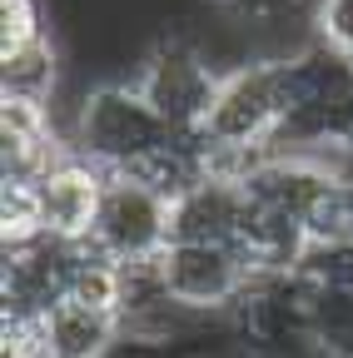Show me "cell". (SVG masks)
Masks as SVG:
<instances>
[{"label": "cell", "mask_w": 353, "mask_h": 358, "mask_svg": "<svg viewBox=\"0 0 353 358\" xmlns=\"http://www.w3.org/2000/svg\"><path fill=\"white\" fill-rule=\"evenodd\" d=\"M244 179L239 174H209L189 194L174 199V239H214V244H239L244 234Z\"/></svg>", "instance_id": "cell-9"}, {"label": "cell", "mask_w": 353, "mask_h": 358, "mask_svg": "<svg viewBox=\"0 0 353 358\" xmlns=\"http://www.w3.org/2000/svg\"><path fill=\"white\" fill-rule=\"evenodd\" d=\"M80 239H55L40 234L30 244L6 249V268H0V299L15 313H50L70 294Z\"/></svg>", "instance_id": "cell-6"}, {"label": "cell", "mask_w": 353, "mask_h": 358, "mask_svg": "<svg viewBox=\"0 0 353 358\" xmlns=\"http://www.w3.org/2000/svg\"><path fill=\"white\" fill-rule=\"evenodd\" d=\"M308 244H329V249L353 244V179L338 164L329 174V185L319 189V199L308 204Z\"/></svg>", "instance_id": "cell-14"}, {"label": "cell", "mask_w": 353, "mask_h": 358, "mask_svg": "<svg viewBox=\"0 0 353 358\" xmlns=\"http://www.w3.org/2000/svg\"><path fill=\"white\" fill-rule=\"evenodd\" d=\"M333 164H338V169H343V174H348V179H353V150H348V155H338V159H333Z\"/></svg>", "instance_id": "cell-18"}, {"label": "cell", "mask_w": 353, "mask_h": 358, "mask_svg": "<svg viewBox=\"0 0 353 358\" xmlns=\"http://www.w3.org/2000/svg\"><path fill=\"white\" fill-rule=\"evenodd\" d=\"M209 10H219L224 20L244 25V35H274V30H289V25H308L319 30L314 15H319V0H209Z\"/></svg>", "instance_id": "cell-13"}, {"label": "cell", "mask_w": 353, "mask_h": 358, "mask_svg": "<svg viewBox=\"0 0 353 358\" xmlns=\"http://www.w3.org/2000/svg\"><path fill=\"white\" fill-rule=\"evenodd\" d=\"M259 274L254 259L239 244H214V239H169L159 249V279L169 299L194 319L229 313L249 279Z\"/></svg>", "instance_id": "cell-4"}, {"label": "cell", "mask_w": 353, "mask_h": 358, "mask_svg": "<svg viewBox=\"0 0 353 358\" xmlns=\"http://www.w3.org/2000/svg\"><path fill=\"white\" fill-rule=\"evenodd\" d=\"M105 185H110L105 164L85 159L80 150L60 155L45 174L35 179L40 214H45V234H55V239H90L95 219H100Z\"/></svg>", "instance_id": "cell-7"}, {"label": "cell", "mask_w": 353, "mask_h": 358, "mask_svg": "<svg viewBox=\"0 0 353 358\" xmlns=\"http://www.w3.org/2000/svg\"><path fill=\"white\" fill-rule=\"evenodd\" d=\"M45 234V214H40L35 179H0V244L15 249Z\"/></svg>", "instance_id": "cell-15"}, {"label": "cell", "mask_w": 353, "mask_h": 358, "mask_svg": "<svg viewBox=\"0 0 353 358\" xmlns=\"http://www.w3.org/2000/svg\"><path fill=\"white\" fill-rule=\"evenodd\" d=\"M289 115V55H244L224 70L209 105L204 134L214 174H249L259 159L279 150V129Z\"/></svg>", "instance_id": "cell-1"}, {"label": "cell", "mask_w": 353, "mask_h": 358, "mask_svg": "<svg viewBox=\"0 0 353 358\" xmlns=\"http://www.w3.org/2000/svg\"><path fill=\"white\" fill-rule=\"evenodd\" d=\"M45 334H50L55 358H110L129 338L120 308H100V303H85L70 294L45 313Z\"/></svg>", "instance_id": "cell-10"}, {"label": "cell", "mask_w": 353, "mask_h": 358, "mask_svg": "<svg viewBox=\"0 0 353 358\" xmlns=\"http://www.w3.org/2000/svg\"><path fill=\"white\" fill-rule=\"evenodd\" d=\"M219 80H224V65L189 35L154 40L145 50V60H140V70H135L140 95L159 110V120L174 134H204L209 105L219 95Z\"/></svg>", "instance_id": "cell-3"}, {"label": "cell", "mask_w": 353, "mask_h": 358, "mask_svg": "<svg viewBox=\"0 0 353 358\" xmlns=\"http://www.w3.org/2000/svg\"><path fill=\"white\" fill-rule=\"evenodd\" d=\"M314 35L333 50L353 55V0H319V15H314Z\"/></svg>", "instance_id": "cell-17"}, {"label": "cell", "mask_w": 353, "mask_h": 358, "mask_svg": "<svg viewBox=\"0 0 353 358\" xmlns=\"http://www.w3.org/2000/svg\"><path fill=\"white\" fill-rule=\"evenodd\" d=\"M45 0H0V50H20L30 40H45Z\"/></svg>", "instance_id": "cell-16"}, {"label": "cell", "mask_w": 353, "mask_h": 358, "mask_svg": "<svg viewBox=\"0 0 353 358\" xmlns=\"http://www.w3.org/2000/svg\"><path fill=\"white\" fill-rule=\"evenodd\" d=\"M174 140L159 110L140 95L135 80H100L80 95L70 120V145L105 169H135Z\"/></svg>", "instance_id": "cell-2"}, {"label": "cell", "mask_w": 353, "mask_h": 358, "mask_svg": "<svg viewBox=\"0 0 353 358\" xmlns=\"http://www.w3.org/2000/svg\"><path fill=\"white\" fill-rule=\"evenodd\" d=\"M0 95L55 105L60 95V50L55 40H30L20 50H0Z\"/></svg>", "instance_id": "cell-12"}, {"label": "cell", "mask_w": 353, "mask_h": 358, "mask_svg": "<svg viewBox=\"0 0 353 358\" xmlns=\"http://www.w3.org/2000/svg\"><path fill=\"white\" fill-rule=\"evenodd\" d=\"M70 150V129L55 124V105L0 95V169L6 179H40Z\"/></svg>", "instance_id": "cell-8"}, {"label": "cell", "mask_w": 353, "mask_h": 358, "mask_svg": "<svg viewBox=\"0 0 353 358\" xmlns=\"http://www.w3.org/2000/svg\"><path fill=\"white\" fill-rule=\"evenodd\" d=\"M90 239L115 254L120 264L129 259H159V249L174 239V199H164L154 185H145L140 174L110 169V185L100 199V219Z\"/></svg>", "instance_id": "cell-5"}, {"label": "cell", "mask_w": 353, "mask_h": 358, "mask_svg": "<svg viewBox=\"0 0 353 358\" xmlns=\"http://www.w3.org/2000/svg\"><path fill=\"white\" fill-rule=\"evenodd\" d=\"M308 353L314 358H353V284H314L308 279Z\"/></svg>", "instance_id": "cell-11"}]
</instances>
